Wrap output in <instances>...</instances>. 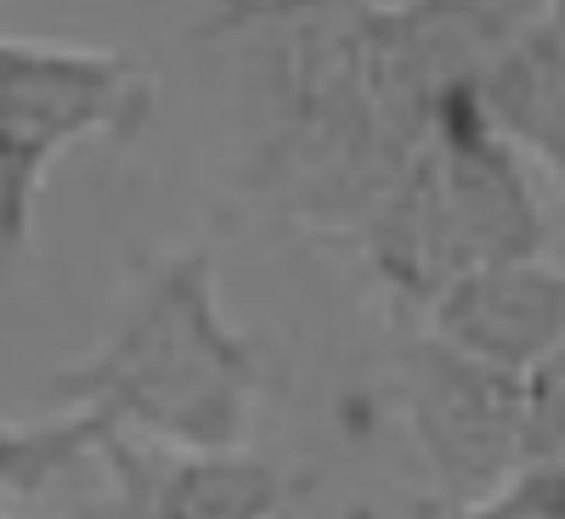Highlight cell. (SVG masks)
<instances>
[{
	"label": "cell",
	"mask_w": 565,
	"mask_h": 519,
	"mask_svg": "<svg viewBox=\"0 0 565 519\" xmlns=\"http://www.w3.org/2000/svg\"><path fill=\"white\" fill-rule=\"evenodd\" d=\"M271 390L277 361L232 327L210 249L141 255L97 345L45 379L57 412H85L103 430L186 452L249 446Z\"/></svg>",
	"instance_id": "1"
},
{
	"label": "cell",
	"mask_w": 565,
	"mask_h": 519,
	"mask_svg": "<svg viewBox=\"0 0 565 519\" xmlns=\"http://www.w3.org/2000/svg\"><path fill=\"white\" fill-rule=\"evenodd\" d=\"M537 249L543 209L526 159L492 136L463 79L441 97L424 141L407 153L402 175L385 186L345 255L396 316H418L452 277Z\"/></svg>",
	"instance_id": "2"
},
{
	"label": "cell",
	"mask_w": 565,
	"mask_h": 519,
	"mask_svg": "<svg viewBox=\"0 0 565 519\" xmlns=\"http://www.w3.org/2000/svg\"><path fill=\"white\" fill-rule=\"evenodd\" d=\"M159 85L125 52L0 34V255H23L57 159L90 141H136Z\"/></svg>",
	"instance_id": "3"
},
{
	"label": "cell",
	"mask_w": 565,
	"mask_h": 519,
	"mask_svg": "<svg viewBox=\"0 0 565 519\" xmlns=\"http://www.w3.org/2000/svg\"><path fill=\"white\" fill-rule=\"evenodd\" d=\"M385 401L407 430L424 475L436 480L441 508L481 497L526 468L521 372L452 350L413 316H402L391 334Z\"/></svg>",
	"instance_id": "4"
},
{
	"label": "cell",
	"mask_w": 565,
	"mask_h": 519,
	"mask_svg": "<svg viewBox=\"0 0 565 519\" xmlns=\"http://www.w3.org/2000/svg\"><path fill=\"white\" fill-rule=\"evenodd\" d=\"M90 463L108 475V502L90 519H289L306 475L249 446L186 452L103 430Z\"/></svg>",
	"instance_id": "5"
},
{
	"label": "cell",
	"mask_w": 565,
	"mask_h": 519,
	"mask_svg": "<svg viewBox=\"0 0 565 519\" xmlns=\"http://www.w3.org/2000/svg\"><path fill=\"white\" fill-rule=\"evenodd\" d=\"M413 322H424L436 339L487 367L526 372L532 361L565 345V266L543 249L487 260L452 277Z\"/></svg>",
	"instance_id": "6"
},
{
	"label": "cell",
	"mask_w": 565,
	"mask_h": 519,
	"mask_svg": "<svg viewBox=\"0 0 565 519\" xmlns=\"http://www.w3.org/2000/svg\"><path fill=\"white\" fill-rule=\"evenodd\" d=\"M469 97L503 148L537 164L565 198V12L526 23L469 74Z\"/></svg>",
	"instance_id": "7"
},
{
	"label": "cell",
	"mask_w": 565,
	"mask_h": 519,
	"mask_svg": "<svg viewBox=\"0 0 565 519\" xmlns=\"http://www.w3.org/2000/svg\"><path fill=\"white\" fill-rule=\"evenodd\" d=\"M103 423L85 412H52L18 423L0 407V497L7 491H40L45 480H57L63 468L90 463V446H97Z\"/></svg>",
	"instance_id": "8"
},
{
	"label": "cell",
	"mask_w": 565,
	"mask_h": 519,
	"mask_svg": "<svg viewBox=\"0 0 565 519\" xmlns=\"http://www.w3.org/2000/svg\"><path fill=\"white\" fill-rule=\"evenodd\" d=\"M430 519H565V463H532L481 497L447 502Z\"/></svg>",
	"instance_id": "9"
},
{
	"label": "cell",
	"mask_w": 565,
	"mask_h": 519,
	"mask_svg": "<svg viewBox=\"0 0 565 519\" xmlns=\"http://www.w3.org/2000/svg\"><path fill=\"white\" fill-rule=\"evenodd\" d=\"M521 441L532 463H565V345L521 372Z\"/></svg>",
	"instance_id": "10"
},
{
	"label": "cell",
	"mask_w": 565,
	"mask_h": 519,
	"mask_svg": "<svg viewBox=\"0 0 565 519\" xmlns=\"http://www.w3.org/2000/svg\"><path fill=\"white\" fill-rule=\"evenodd\" d=\"M322 7H340V0H210L199 34H210V40L260 34L271 23H289V18H306V12H322Z\"/></svg>",
	"instance_id": "11"
},
{
	"label": "cell",
	"mask_w": 565,
	"mask_h": 519,
	"mask_svg": "<svg viewBox=\"0 0 565 519\" xmlns=\"http://www.w3.org/2000/svg\"><path fill=\"white\" fill-rule=\"evenodd\" d=\"M362 7H396V0H362Z\"/></svg>",
	"instance_id": "12"
},
{
	"label": "cell",
	"mask_w": 565,
	"mask_h": 519,
	"mask_svg": "<svg viewBox=\"0 0 565 519\" xmlns=\"http://www.w3.org/2000/svg\"><path fill=\"white\" fill-rule=\"evenodd\" d=\"M0 519H12V513H0Z\"/></svg>",
	"instance_id": "13"
},
{
	"label": "cell",
	"mask_w": 565,
	"mask_h": 519,
	"mask_svg": "<svg viewBox=\"0 0 565 519\" xmlns=\"http://www.w3.org/2000/svg\"><path fill=\"white\" fill-rule=\"evenodd\" d=\"M289 519H295V513H289Z\"/></svg>",
	"instance_id": "14"
}]
</instances>
